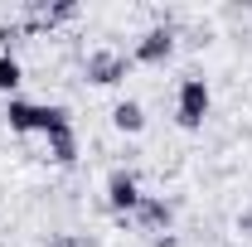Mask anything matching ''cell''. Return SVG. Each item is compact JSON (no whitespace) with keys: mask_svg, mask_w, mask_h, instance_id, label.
<instances>
[{"mask_svg":"<svg viewBox=\"0 0 252 247\" xmlns=\"http://www.w3.org/2000/svg\"><path fill=\"white\" fill-rule=\"evenodd\" d=\"M238 233H248V238H252V204L243 209V214H238Z\"/></svg>","mask_w":252,"mask_h":247,"instance_id":"obj_11","label":"cell"},{"mask_svg":"<svg viewBox=\"0 0 252 247\" xmlns=\"http://www.w3.org/2000/svg\"><path fill=\"white\" fill-rule=\"evenodd\" d=\"M10 44H15V25H10V30L0 25V54H10Z\"/></svg>","mask_w":252,"mask_h":247,"instance_id":"obj_12","label":"cell"},{"mask_svg":"<svg viewBox=\"0 0 252 247\" xmlns=\"http://www.w3.org/2000/svg\"><path fill=\"white\" fill-rule=\"evenodd\" d=\"M141 199H146V194H141V185H136L131 170H112V175H107V204H112L117 214H136Z\"/></svg>","mask_w":252,"mask_h":247,"instance_id":"obj_5","label":"cell"},{"mask_svg":"<svg viewBox=\"0 0 252 247\" xmlns=\"http://www.w3.org/2000/svg\"><path fill=\"white\" fill-rule=\"evenodd\" d=\"M136 223L146 228V233H170V223H175V204L170 199H160V194H146L141 204H136Z\"/></svg>","mask_w":252,"mask_h":247,"instance_id":"obj_6","label":"cell"},{"mask_svg":"<svg viewBox=\"0 0 252 247\" xmlns=\"http://www.w3.org/2000/svg\"><path fill=\"white\" fill-rule=\"evenodd\" d=\"M170 54H175V30H170V25H156V30H146L136 39L131 63H165Z\"/></svg>","mask_w":252,"mask_h":247,"instance_id":"obj_4","label":"cell"},{"mask_svg":"<svg viewBox=\"0 0 252 247\" xmlns=\"http://www.w3.org/2000/svg\"><path fill=\"white\" fill-rule=\"evenodd\" d=\"M73 15H78V5L73 0H59V5L44 10V25H59V20H73Z\"/></svg>","mask_w":252,"mask_h":247,"instance_id":"obj_10","label":"cell"},{"mask_svg":"<svg viewBox=\"0 0 252 247\" xmlns=\"http://www.w3.org/2000/svg\"><path fill=\"white\" fill-rule=\"evenodd\" d=\"M209 107H214L209 83H204L199 73L180 78V93H175V122L185 126V131H199V126H204V117H209Z\"/></svg>","mask_w":252,"mask_h":247,"instance_id":"obj_2","label":"cell"},{"mask_svg":"<svg viewBox=\"0 0 252 247\" xmlns=\"http://www.w3.org/2000/svg\"><path fill=\"white\" fill-rule=\"evenodd\" d=\"M156 247H180V243H175V238H170V233H165V238H156Z\"/></svg>","mask_w":252,"mask_h":247,"instance_id":"obj_13","label":"cell"},{"mask_svg":"<svg viewBox=\"0 0 252 247\" xmlns=\"http://www.w3.org/2000/svg\"><path fill=\"white\" fill-rule=\"evenodd\" d=\"M112 126H117V131H126V136L146 131V107H141L136 97H122V102L112 107Z\"/></svg>","mask_w":252,"mask_h":247,"instance_id":"obj_7","label":"cell"},{"mask_svg":"<svg viewBox=\"0 0 252 247\" xmlns=\"http://www.w3.org/2000/svg\"><path fill=\"white\" fill-rule=\"evenodd\" d=\"M54 247H78V243H68V238H63V243H54Z\"/></svg>","mask_w":252,"mask_h":247,"instance_id":"obj_14","label":"cell"},{"mask_svg":"<svg viewBox=\"0 0 252 247\" xmlns=\"http://www.w3.org/2000/svg\"><path fill=\"white\" fill-rule=\"evenodd\" d=\"M25 83V68H20V59L15 54H0V93H15Z\"/></svg>","mask_w":252,"mask_h":247,"instance_id":"obj_9","label":"cell"},{"mask_svg":"<svg viewBox=\"0 0 252 247\" xmlns=\"http://www.w3.org/2000/svg\"><path fill=\"white\" fill-rule=\"evenodd\" d=\"M5 122H10V131H20V136H59V131H68V107H59V102H30V97H10L5 102Z\"/></svg>","mask_w":252,"mask_h":247,"instance_id":"obj_1","label":"cell"},{"mask_svg":"<svg viewBox=\"0 0 252 247\" xmlns=\"http://www.w3.org/2000/svg\"><path fill=\"white\" fill-rule=\"evenodd\" d=\"M49 160H54V165H73V160H78V131H73V126L59 131V136H49Z\"/></svg>","mask_w":252,"mask_h":247,"instance_id":"obj_8","label":"cell"},{"mask_svg":"<svg viewBox=\"0 0 252 247\" xmlns=\"http://www.w3.org/2000/svg\"><path fill=\"white\" fill-rule=\"evenodd\" d=\"M126 73H131V54H122V49H93L83 59V78L97 88H117Z\"/></svg>","mask_w":252,"mask_h":247,"instance_id":"obj_3","label":"cell"}]
</instances>
